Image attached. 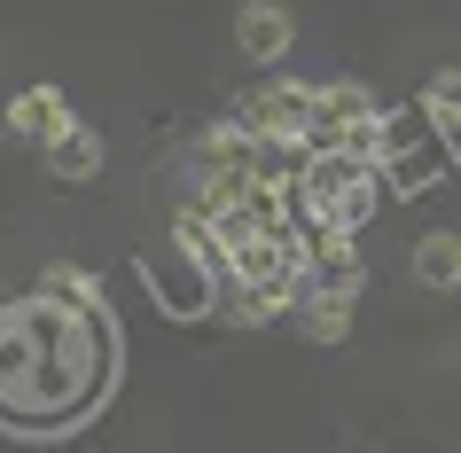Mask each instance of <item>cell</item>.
Segmentation results:
<instances>
[{"mask_svg":"<svg viewBox=\"0 0 461 453\" xmlns=\"http://www.w3.org/2000/svg\"><path fill=\"white\" fill-rule=\"evenodd\" d=\"M110 376V313L71 297H16L0 305V422L55 430L102 391Z\"/></svg>","mask_w":461,"mask_h":453,"instance_id":"1","label":"cell"},{"mask_svg":"<svg viewBox=\"0 0 461 453\" xmlns=\"http://www.w3.org/2000/svg\"><path fill=\"white\" fill-rule=\"evenodd\" d=\"M297 212L313 219V227H360L375 212V188H384V165L360 157V149H305V165H297Z\"/></svg>","mask_w":461,"mask_h":453,"instance_id":"2","label":"cell"},{"mask_svg":"<svg viewBox=\"0 0 461 453\" xmlns=\"http://www.w3.org/2000/svg\"><path fill=\"white\" fill-rule=\"evenodd\" d=\"M243 125L250 133H267V141L282 149H305V133H313V86H258V95L243 102Z\"/></svg>","mask_w":461,"mask_h":453,"instance_id":"3","label":"cell"},{"mask_svg":"<svg viewBox=\"0 0 461 453\" xmlns=\"http://www.w3.org/2000/svg\"><path fill=\"white\" fill-rule=\"evenodd\" d=\"M235 48H243L250 63H282V55H290V8H282V0H243V8H235Z\"/></svg>","mask_w":461,"mask_h":453,"instance_id":"4","label":"cell"},{"mask_svg":"<svg viewBox=\"0 0 461 453\" xmlns=\"http://www.w3.org/2000/svg\"><path fill=\"white\" fill-rule=\"evenodd\" d=\"M63 125H71V102L55 95V86H24V95L8 102V133H16V141H40V149H48Z\"/></svg>","mask_w":461,"mask_h":453,"instance_id":"5","label":"cell"},{"mask_svg":"<svg viewBox=\"0 0 461 453\" xmlns=\"http://www.w3.org/2000/svg\"><path fill=\"white\" fill-rule=\"evenodd\" d=\"M48 172H55V180H95V172H102V133L71 118V125L48 141Z\"/></svg>","mask_w":461,"mask_h":453,"instance_id":"6","label":"cell"},{"mask_svg":"<svg viewBox=\"0 0 461 453\" xmlns=\"http://www.w3.org/2000/svg\"><path fill=\"white\" fill-rule=\"evenodd\" d=\"M297 313H305V336H313V344H344V336H352V297H344V289H305Z\"/></svg>","mask_w":461,"mask_h":453,"instance_id":"7","label":"cell"},{"mask_svg":"<svg viewBox=\"0 0 461 453\" xmlns=\"http://www.w3.org/2000/svg\"><path fill=\"white\" fill-rule=\"evenodd\" d=\"M422 118L438 125L446 157H461V71H438L430 86H422Z\"/></svg>","mask_w":461,"mask_h":453,"instance_id":"8","label":"cell"},{"mask_svg":"<svg viewBox=\"0 0 461 453\" xmlns=\"http://www.w3.org/2000/svg\"><path fill=\"white\" fill-rule=\"evenodd\" d=\"M414 282L454 289L461 282V235H422V242H414Z\"/></svg>","mask_w":461,"mask_h":453,"instance_id":"9","label":"cell"},{"mask_svg":"<svg viewBox=\"0 0 461 453\" xmlns=\"http://www.w3.org/2000/svg\"><path fill=\"white\" fill-rule=\"evenodd\" d=\"M40 289H48V297H71V305H86V313H110L102 282H95V274H78V266H48V274H40Z\"/></svg>","mask_w":461,"mask_h":453,"instance_id":"10","label":"cell"}]
</instances>
